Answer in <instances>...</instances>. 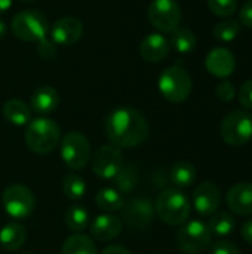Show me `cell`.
<instances>
[{
    "label": "cell",
    "instance_id": "ab89813d",
    "mask_svg": "<svg viewBox=\"0 0 252 254\" xmlns=\"http://www.w3.org/2000/svg\"><path fill=\"white\" fill-rule=\"evenodd\" d=\"M6 36V25L3 21H0V39H3Z\"/></svg>",
    "mask_w": 252,
    "mask_h": 254
},
{
    "label": "cell",
    "instance_id": "6da1fadb",
    "mask_svg": "<svg viewBox=\"0 0 252 254\" xmlns=\"http://www.w3.org/2000/svg\"><path fill=\"white\" fill-rule=\"evenodd\" d=\"M105 134L116 147H137L150 134L147 119L132 107H117L105 119Z\"/></svg>",
    "mask_w": 252,
    "mask_h": 254
},
{
    "label": "cell",
    "instance_id": "7a4b0ae2",
    "mask_svg": "<svg viewBox=\"0 0 252 254\" xmlns=\"http://www.w3.org/2000/svg\"><path fill=\"white\" fill-rule=\"evenodd\" d=\"M24 140L33 153L46 155L58 146L61 140V131L55 121L42 116L28 122Z\"/></svg>",
    "mask_w": 252,
    "mask_h": 254
},
{
    "label": "cell",
    "instance_id": "52a82bcc",
    "mask_svg": "<svg viewBox=\"0 0 252 254\" xmlns=\"http://www.w3.org/2000/svg\"><path fill=\"white\" fill-rule=\"evenodd\" d=\"M61 158L64 164L73 170L79 171L86 167L91 159V144L86 135L79 131H70L61 140Z\"/></svg>",
    "mask_w": 252,
    "mask_h": 254
},
{
    "label": "cell",
    "instance_id": "9c48e42d",
    "mask_svg": "<svg viewBox=\"0 0 252 254\" xmlns=\"http://www.w3.org/2000/svg\"><path fill=\"white\" fill-rule=\"evenodd\" d=\"M211 231L202 220L187 222L177 232V244L187 254H201L211 246Z\"/></svg>",
    "mask_w": 252,
    "mask_h": 254
},
{
    "label": "cell",
    "instance_id": "e0dca14e",
    "mask_svg": "<svg viewBox=\"0 0 252 254\" xmlns=\"http://www.w3.org/2000/svg\"><path fill=\"white\" fill-rule=\"evenodd\" d=\"M227 207L238 216H252V183L242 182L232 186L226 195Z\"/></svg>",
    "mask_w": 252,
    "mask_h": 254
},
{
    "label": "cell",
    "instance_id": "ac0fdd59",
    "mask_svg": "<svg viewBox=\"0 0 252 254\" xmlns=\"http://www.w3.org/2000/svg\"><path fill=\"white\" fill-rule=\"evenodd\" d=\"M122 232V220L110 213L101 214L94 219L91 225V235L101 243L116 240Z\"/></svg>",
    "mask_w": 252,
    "mask_h": 254
},
{
    "label": "cell",
    "instance_id": "d590c367",
    "mask_svg": "<svg viewBox=\"0 0 252 254\" xmlns=\"http://www.w3.org/2000/svg\"><path fill=\"white\" fill-rule=\"evenodd\" d=\"M239 19H241V22H242L245 27L252 28V0H248V1L242 6L241 13H239Z\"/></svg>",
    "mask_w": 252,
    "mask_h": 254
},
{
    "label": "cell",
    "instance_id": "44dd1931",
    "mask_svg": "<svg viewBox=\"0 0 252 254\" xmlns=\"http://www.w3.org/2000/svg\"><path fill=\"white\" fill-rule=\"evenodd\" d=\"M3 116L9 124L24 127L31 121V110L22 100L12 98L7 100L3 106Z\"/></svg>",
    "mask_w": 252,
    "mask_h": 254
},
{
    "label": "cell",
    "instance_id": "5bb4252c",
    "mask_svg": "<svg viewBox=\"0 0 252 254\" xmlns=\"http://www.w3.org/2000/svg\"><path fill=\"white\" fill-rule=\"evenodd\" d=\"M221 204L218 188L212 182L201 183L193 193V207L201 216H212Z\"/></svg>",
    "mask_w": 252,
    "mask_h": 254
},
{
    "label": "cell",
    "instance_id": "60d3db41",
    "mask_svg": "<svg viewBox=\"0 0 252 254\" xmlns=\"http://www.w3.org/2000/svg\"><path fill=\"white\" fill-rule=\"evenodd\" d=\"M21 1H27V3H30V1H34V0H21Z\"/></svg>",
    "mask_w": 252,
    "mask_h": 254
},
{
    "label": "cell",
    "instance_id": "603a6c76",
    "mask_svg": "<svg viewBox=\"0 0 252 254\" xmlns=\"http://www.w3.org/2000/svg\"><path fill=\"white\" fill-rule=\"evenodd\" d=\"M95 202H97V207L105 213H114V211H119L123 208V198L120 195L119 190L116 189H111V188H104L101 189L97 196H95Z\"/></svg>",
    "mask_w": 252,
    "mask_h": 254
},
{
    "label": "cell",
    "instance_id": "7402d4cb",
    "mask_svg": "<svg viewBox=\"0 0 252 254\" xmlns=\"http://www.w3.org/2000/svg\"><path fill=\"white\" fill-rule=\"evenodd\" d=\"M61 254H98L97 253V246L92 241L91 237L83 235V234H73L70 235L62 247Z\"/></svg>",
    "mask_w": 252,
    "mask_h": 254
},
{
    "label": "cell",
    "instance_id": "8fae6325",
    "mask_svg": "<svg viewBox=\"0 0 252 254\" xmlns=\"http://www.w3.org/2000/svg\"><path fill=\"white\" fill-rule=\"evenodd\" d=\"M123 155L113 144L101 146L92 158V171L102 180H111L123 167Z\"/></svg>",
    "mask_w": 252,
    "mask_h": 254
},
{
    "label": "cell",
    "instance_id": "2e32d148",
    "mask_svg": "<svg viewBox=\"0 0 252 254\" xmlns=\"http://www.w3.org/2000/svg\"><path fill=\"white\" fill-rule=\"evenodd\" d=\"M171 51L169 40L162 33H150L140 43V55L147 63L163 61Z\"/></svg>",
    "mask_w": 252,
    "mask_h": 254
},
{
    "label": "cell",
    "instance_id": "d4e9b609",
    "mask_svg": "<svg viewBox=\"0 0 252 254\" xmlns=\"http://www.w3.org/2000/svg\"><path fill=\"white\" fill-rule=\"evenodd\" d=\"M196 36L192 30L186 27H177L171 33V40L169 45L180 54H187L192 52L196 46Z\"/></svg>",
    "mask_w": 252,
    "mask_h": 254
},
{
    "label": "cell",
    "instance_id": "d6986e66",
    "mask_svg": "<svg viewBox=\"0 0 252 254\" xmlns=\"http://www.w3.org/2000/svg\"><path fill=\"white\" fill-rule=\"evenodd\" d=\"M59 106V94L52 86H40L31 95V109L39 115H49Z\"/></svg>",
    "mask_w": 252,
    "mask_h": 254
},
{
    "label": "cell",
    "instance_id": "277c9868",
    "mask_svg": "<svg viewBox=\"0 0 252 254\" xmlns=\"http://www.w3.org/2000/svg\"><path fill=\"white\" fill-rule=\"evenodd\" d=\"M157 86L165 100L174 104H180L190 97L193 82L186 68L180 65H172L160 73Z\"/></svg>",
    "mask_w": 252,
    "mask_h": 254
},
{
    "label": "cell",
    "instance_id": "4dcf8cb0",
    "mask_svg": "<svg viewBox=\"0 0 252 254\" xmlns=\"http://www.w3.org/2000/svg\"><path fill=\"white\" fill-rule=\"evenodd\" d=\"M209 10L218 16H232L238 10V0H208Z\"/></svg>",
    "mask_w": 252,
    "mask_h": 254
},
{
    "label": "cell",
    "instance_id": "30bf717a",
    "mask_svg": "<svg viewBox=\"0 0 252 254\" xmlns=\"http://www.w3.org/2000/svg\"><path fill=\"white\" fill-rule=\"evenodd\" d=\"M150 24L160 33H172L181 21V7L177 0H153L147 10Z\"/></svg>",
    "mask_w": 252,
    "mask_h": 254
},
{
    "label": "cell",
    "instance_id": "3957f363",
    "mask_svg": "<svg viewBox=\"0 0 252 254\" xmlns=\"http://www.w3.org/2000/svg\"><path fill=\"white\" fill-rule=\"evenodd\" d=\"M154 213L163 223L169 226H180L189 220L192 205L186 193H183L181 190L166 189L157 196Z\"/></svg>",
    "mask_w": 252,
    "mask_h": 254
},
{
    "label": "cell",
    "instance_id": "836d02e7",
    "mask_svg": "<svg viewBox=\"0 0 252 254\" xmlns=\"http://www.w3.org/2000/svg\"><path fill=\"white\" fill-rule=\"evenodd\" d=\"M37 54L43 58V60H50L56 55V45L49 40L48 37L40 40L37 43Z\"/></svg>",
    "mask_w": 252,
    "mask_h": 254
},
{
    "label": "cell",
    "instance_id": "1f68e13d",
    "mask_svg": "<svg viewBox=\"0 0 252 254\" xmlns=\"http://www.w3.org/2000/svg\"><path fill=\"white\" fill-rule=\"evenodd\" d=\"M236 95V89H235V85L230 82V80H223L221 83H218L217 86V97L224 101V103H230Z\"/></svg>",
    "mask_w": 252,
    "mask_h": 254
},
{
    "label": "cell",
    "instance_id": "ba28073f",
    "mask_svg": "<svg viewBox=\"0 0 252 254\" xmlns=\"http://www.w3.org/2000/svg\"><path fill=\"white\" fill-rule=\"evenodd\" d=\"M1 204L4 211L16 220L27 219L36 207V198L33 192L24 185H10L1 195Z\"/></svg>",
    "mask_w": 252,
    "mask_h": 254
},
{
    "label": "cell",
    "instance_id": "83f0119b",
    "mask_svg": "<svg viewBox=\"0 0 252 254\" xmlns=\"http://www.w3.org/2000/svg\"><path fill=\"white\" fill-rule=\"evenodd\" d=\"M62 193L65 195V198L71 201L82 199L86 193L85 180L74 173H68L62 180Z\"/></svg>",
    "mask_w": 252,
    "mask_h": 254
},
{
    "label": "cell",
    "instance_id": "e575fe53",
    "mask_svg": "<svg viewBox=\"0 0 252 254\" xmlns=\"http://www.w3.org/2000/svg\"><path fill=\"white\" fill-rule=\"evenodd\" d=\"M239 103L247 110H252V79L247 80L239 91Z\"/></svg>",
    "mask_w": 252,
    "mask_h": 254
},
{
    "label": "cell",
    "instance_id": "9a60e30c",
    "mask_svg": "<svg viewBox=\"0 0 252 254\" xmlns=\"http://www.w3.org/2000/svg\"><path fill=\"white\" fill-rule=\"evenodd\" d=\"M206 70L215 77H229L236 67V58L227 48H214L205 60Z\"/></svg>",
    "mask_w": 252,
    "mask_h": 254
},
{
    "label": "cell",
    "instance_id": "d6a6232c",
    "mask_svg": "<svg viewBox=\"0 0 252 254\" xmlns=\"http://www.w3.org/2000/svg\"><path fill=\"white\" fill-rule=\"evenodd\" d=\"M211 254H241V250L235 243L227 240H220L212 244Z\"/></svg>",
    "mask_w": 252,
    "mask_h": 254
},
{
    "label": "cell",
    "instance_id": "f546056e",
    "mask_svg": "<svg viewBox=\"0 0 252 254\" xmlns=\"http://www.w3.org/2000/svg\"><path fill=\"white\" fill-rule=\"evenodd\" d=\"M239 33H241V22L236 19H224L214 27V36L221 42H232L238 37Z\"/></svg>",
    "mask_w": 252,
    "mask_h": 254
},
{
    "label": "cell",
    "instance_id": "f1b7e54d",
    "mask_svg": "<svg viewBox=\"0 0 252 254\" xmlns=\"http://www.w3.org/2000/svg\"><path fill=\"white\" fill-rule=\"evenodd\" d=\"M236 223H235V219L232 214L229 213H215L212 214L211 220H209V231L211 234L214 235H218V237H226V235H230L235 229Z\"/></svg>",
    "mask_w": 252,
    "mask_h": 254
},
{
    "label": "cell",
    "instance_id": "5b68a950",
    "mask_svg": "<svg viewBox=\"0 0 252 254\" xmlns=\"http://www.w3.org/2000/svg\"><path fill=\"white\" fill-rule=\"evenodd\" d=\"M13 34L24 42H40L49 34V25L46 18L34 9H25L12 18Z\"/></svg>",
    "mask_w": 252,
    "mask_h": 254
},
{
    "label": "cell",
    "instance_id": "8992f818",
    "mask_svg": "<svg viewBox=\"0 0 252 254\" xmlns=\"http://www.w3.org/2000/svg\"><path fill=\"white\" fill-rule=\"evenodd\" d=\"M221 138L233 147H241L252 138V118L245 110L230 112L221 122Z\"/></svg>",
    "mask_w": 252,
    "mask_h": 254
},
{
    "label": "cell",
    "instance_id": "cb8c5ba5",
    "mask_svg": "<svg viewBox=\"0 0 252 254\" xmlns=\"http://www.w3.org/2000/svg\"><path fill=\"white\" fill-rule=\"evenodd\" d=\"M196 180V167L189 161H180L171 168V182L178 188H187Z\"/></svg>",
    "mask_w": 252,
    "mask_h": 254
},
{
    "label": "cell",
    "instance_id": "8d00e7d4",
    "mask_svg": "<svg viewBox=\"0 0 252 254\" xmlns=\"http://www.w3.org/2000/svg\"><path fill=\"white\" fill-rule=\"evenodd\" d=\"M242 238L252 246V219L245 222V225L242 226Z\"/></svg>",
    "mask_w": 252,
    "mask_h": 254
},
{
    "label": "cell",
    "instance_id": "4fadbf2b",
    "mask_svg": "<svg viewBox=\"0 0 252 254\" xmlns=\"http://www.w3.org/2000/svg\"><path fill=\"white\" fill-rule=\"evenodd\" d=\"M50 40L55 45H62V46H70L76 42L83 34V24L80 19L74 16H64L58 19L49 30Z\"/></svg>",
    "mask_w": 252,
    "mask_h": 254
},
{
    "label": "cell",
    "instance_id": "7c38bea8",
    "mask_svg": "<svg viewBox=\"0 0 252 254\" xmlns=\"http://www.w3.org/2000/svg\"><path fill=\"white\" fill-rule=\"evenodd\" d=\"M154 217V205L147 198H132L123 204V219L126 225L135 231L146 229Z\"/></svg>",
    "mask_w": 252,
    "mask_h": 254
},
{
    "label": "cell",
    "instance_id": "ffe728a7",
    "mask_svg": "<svg viewBox=\"0 0 252 254\" xmlns=\"http://www.w3.org/2000/svg\"><path fill=\"white\" fill-rule=\"evenodd\" d=\"M27 240V231L22 225L12 222L0 229V246L7 252L19 250Z\"/></svg>",
    "mask_w": 252,
    "mask_h": 254
},
{
    "label": "cell",
    "instance_id": "484cf974",
    "mask_svg": "<svg viewBox=\"0 0 252 254\" xmlns=\"http://www.w3.org/2000/svg\"><path fill=\"white\" fill-rule=\"evenodd\" d=\"M64 220H65L67 228L71 232L80 234L82 231L86 229V226L89 223V214H88L85 207H82V205H71L65 211V219Z\"/></svg>",
    "mask_w": 252,
    "mask_h": 254
},
{
    "label": "cell",
    "instance_id": "74e56055",
    "mask_svg": "<svg viewBox=\"0 0 252 254\" xmlns=\"http://www.w3.org/2000/svg\"><path fill=\"white\" fill-rule=\"evenodd\" d=\"M101 254H131V252L122 246H110V247L104 249V252Z\"/></svg>",
    "mask_w": 252,
    "mask_h": 254
},
{
    "label": "cell",
    "instance_id": "f35d334b",
    "mask_svg": "<svg viewBox=\"0 0 252 254\" xmlns=\"http://www.w3.org/2000/svg\"><path fill=\"white\" fill-rule=\"evenodd\" d=\"M12 1L13 0H0V13L6 12L12 6Z\"/></svg>",
    "mask_w": 252,
    "mask_h": 254
},
{
    "label": "cell",
    "instance_id": "4316f807",
    "mask_svg": "<svg viewBox=\"0 0 252 254\" xmlns=\"http://www.w3.org/2000/svg\"><path fill=\"white\" fill-rule=\"evenodd\" d=\"M116 183V188L122 193H129L135 189L138 185V170L135 165H123L122 170L117 173V176L113 179Z\"/></svg>",
    "mask_w": 252,
    "mask_h": 254
},
{
    "label": "cell",
    "instance_id": "b9f144b4",
    "mask_svg": "<svg viewBox=\"0 0 252 254\" xmlns=\"http://www.w3.org/2000/svg\"><path fill=\"white\" fill-rule=\"evenodd\" d=\"M251 118H252V115H251Z\"/></svg>",
    "mask_w": 252,
    "mask_h": 254
}]
</instances>
